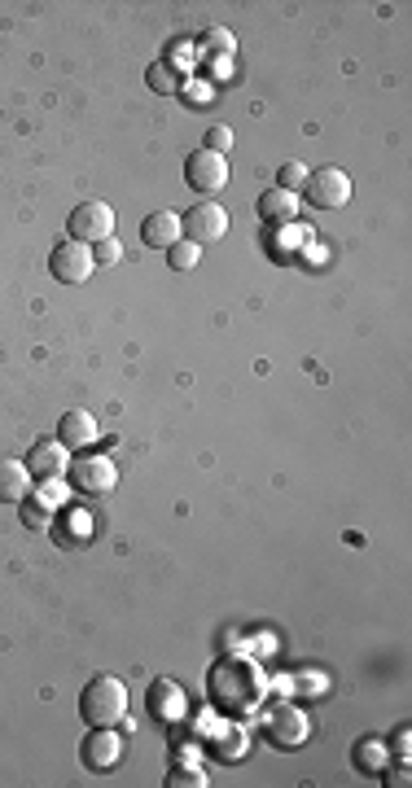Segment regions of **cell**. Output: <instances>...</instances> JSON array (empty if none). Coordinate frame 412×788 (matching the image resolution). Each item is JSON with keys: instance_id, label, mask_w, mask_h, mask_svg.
<instances>
[{"instance_id": "13", "label": "cell", "mask_w": 412, "mask_h": 788, "mask_svg": "<svg viewBox=\"0 0 412 788\" xmlns=\"http://www.w3.org/2000/svg\"><path fill=\"white\" fill-rule=\"evenodd\" d=\"M101 438V430H97V416L88 412V408H71V412H62V421H57V443H66L71 451H84V447H93Z\"/></svg>"}, {"instance_id": "9", "label": "cell", "mask_w": 412, "mask_h": 788, "mask_svg": "<svg viewBox=\"0 0 412 788\" xmlns=\"http://www.w3.org/2000/svg\"><path fill=\"white\" fill-rule=\"evenodd\" d=\"M185 184L193 193H202V197L220 193L228 184V158L211 154V149H193V154L185 158Z\"/></svg>"}, {"instance_id": "18", "label": "cell", "mask_w": 412, "mask_h": 788, "mask_svg": "<svg viewBox=\"0 0 412 788\" xmlns=\"http://www.w3.org/2000/svg\"><path fill=\"white\" fill-rule=\"evenodd\" d=\"M145 79H150V88L158 92V97H176V92L185 88V75H180L176 66H167V62H154Z\"/></svg>"}, {"instance_id": "1", "label": "cell", "mask_w": 412, "mask_h": 788, "mask_svg": "<svg viewBox=\"0 0 412 788\" xmlns=\"http://www.w3.org/2000/svg\"><path fill=\"white\" fill-rule=\"evenodd\" d=\"M206 697H211V705L224 718H250L263 705V697H268V679L246 657H224L206 675Z\"/></svg>"}, {"instance_id": "24", "label": "cell", "mask_w": 412, "mask_h": 788, "mask_svg": "<svg viewBox=\"0 0 412 788\" xmlns=\"http://www.w3.org/2000/svg\"><path fill=\"white\" fill-rule=\"evenodd\" d=\"M22 526H31V530H36V526H49V504H36V500H22Z\"/></svg>"}, {"instance_id": "4", "label": "cell", "mask_w": 412, "mask_h": 788, "mask_svg": "<svg viewBox=\"0 0 412 788\" xmlns=\"http://www.w3.org/2000/svg\"><path fill=\"white\" fill-rule=\"evenodd\" d=\"M263 736H268L277 749H303L307 736H312V718H307V710H299L294 701H277V705H268V714H263Z\"/></svg>"}, {"instance_id": "12", "label": "cell", "mask_w": 412, "mask_h": 788, "mask_svg": "<svg viewBox=\"0 0 412 788\" xmlns=\"http://www.w3.org/2000/svg\"><path fill=\"white\" fill-rule=\"evenodd\" d=\"M27 469L36 482H49V478H66V469H71V447L57 443V438H44L27 451Z\"/></svg>"}, {"instance_id": "22", "label": "cell", "mask_w": 412, "mask_h": 788, "mask_svg": "<svg viewBox=\"0 0 412 788\" xmlns=\"http://www.w3.org/2000/svg\"><path fill=\"white\" fill-rule=\"evenodd\" d=\"M202 149H211V154H224V149H233V127L224 123H211L202 136Z\"/></svg>"}, {"instance_id": "15", "label": "cell", "mask_w": 412, "mask_h": 788, "mask_svg": "<svg viewBox=\"0 0 412 788\" xmlns=\"http://www.w3.org/2000/svg\"><path fill=\"white\" fill-rule=\"evenodd\" d=\"M180 237H185V228H180V211H154V215L141 219V241L150 250H171Z\"/></svg>"}, {"instance_id": "7", "label": "cell", "mask_w": 412, "mask_h": 788, "mask_svg": "<svg viewBox=\"0 0 412 788\" xmlns=\"http://www.w3.org/2000/svg\"><path fill=\"white\" fill-rule=\"evenodd\" d=\"M66 237L84 241V246H97V241L114 237V211L106 202H79L71 219H66Z\"/></svg>"}, {"instance_id": "11", "label": "cell", "mask_w": 412, "mask_h": 788, "mask_svg": "<svg viewBox=\"0 0 412 788\" xmlns=\"http://www.w3.org/2000/svg\"><path fill=\"white\" fill-rule=\"evenodd\" d=\"M145 705H150V714L158 718V723H167V727L185 723V714H189V697H185V688H180L176 679H154Z\"/></svg>"}, {"instance_id": "20", "label": "cell", "mask_w": 412, "mask_h": 788, "mask_svg": "<svg viewBox=\"0 0 412 788\" xmlns=\"http://www.w3.org/2000/svg\"><path fill=\"white\" fill-rule=\"evenodd\" d=\"M198 49H202V53L233 57V31H224V27H206L202 36H198Z\"/></svg>"}, {"instance_id": "26", "label": "cell", "mask_w": 412, "mask_h": 788, "mask_svg": "<svg viewBox=\"0 0 412 788\" xmlns=\"http://www.w3.org/2000/svg\"><path fill=\"white\" fill-rule=\"evenodd\" d=\"M386 749H391L399 762H408L412 758V732H408V727H395V736H391V745H386Z\"/></svg>"}, {"instance_id": "8", "label": "cell", "mask_w": 412, "mask_h": 788, "mask_svg": "<svg viewBox=\"0 0 412 788\" xmlns=\"http://www.w3.org/2000/svg\"><path fill=\"white\" fill-rule=\"evenodd\" d=\"M180 228H185L189 241H198V246H211V241H220L228 233V211L220 202H211V197H202L198 206H189V211H180Z\"/></svg>"}, {"instance_id": "28", "label": "cell", "mask_w": 412, "mask_h": 788, "mask_svg": "<svg viewBox=\"0 0 412 788\" xmlns=\"http://www.w3.org/2000/svg\"><path fill=\"white\" fill-rule=\"evenodd\" d=\"M386 775V771H382ZM408 780H412V771H408V762H399V767L391 771V775H386V784H391V788H408Z\"/></svg>"}, {"instance_id": "14", "label": "cell", "mask_w": 412, "mask_h": 788, "mask_svg": "<svg viewBox=\"0 0 412 788\" xmlns=\"http://www.w3.org/2000/svg\"><path fill=\"white\" fill-rule=\"evenodd\" d=\"M255 211H259V219L263 224H272V228H281V224H294L299 219V193H290V189H263L259 193V202H255Z\"/></svg>"}, {"instance_id": "5", "label": "cell", "mask_w": 412, "mask_h": 788, "mask_svg": "<svg viewBox=\"0 0 412 788\" xmlns=\"http://www.w3.org/2000/svg\"><path fill=\"white\" fill-rule=\"evenodd\" d=\"M351 189H356V184H351V176L342 167H316L299 193L316 211H342V206L351 202Z\"/></svg>"}, {"instance_id": "16", "label": "cell", "mask_w": 412, "mask_h": 788, "mask_svg": "<svg viewBox=\"0 0 412 788\" xmlns=\"http://www.w3.org/2000/svg\"><path fill=\"white\" fill-rule=\"evenodd\" d=\"M31 469H27V460H0V504H22L31 495Z\"/></svg>"}, {"instance_id": "21", "label": "cell", "mask_w": 412, "mask_h": 788, "mask_svg": "<svg viewBox=\"0 0 412 788\" xmlns=\"http://www.w3.org/2000/svg\"><path fill=\"white\" fill-rule=\"evenodd\" d=\"M307 162H299V158H290V162H281V171H277V189H290V193H299L303 184H307Z\"/></svg>"}, {"instance_id": "19", "label": "cell", "mask_w": 412, "mask_h": 788, "mask_svg": "<svg viewBox=\"0 0 412 788\" xmlns=\"http://www.w3.org/2000/svg\"><path fill=\"white\" fill-rule=\"evenodd\" d=\"M198 259H202V246H198V241H189V237H180L176 246L167 250V263H171V268H176V272H189V268H198Z\"/></svg>"}, {"instance_id": "27", "label": "cell", "mask_w": 412, "mask_h": 788, "mask_svg": "<svg viewBox=\"0 0 412 788\" xmlns=\"http://www.w3.org/2000/svg\"><path fill=\"white\" fill-rule=\"evenodd\" d=\"M40 500H44V504H49V508H62L66 500H71V495H66V486H62V478H49V491H44V495H40Z\"/></svg>"}, {"instance_id": "6", "label": "cell", "mask_w": 412, "mask_h": 788, "mask_svg": "<svg viewBox=\"0 0 412 788\" xmlns=\"http://www.w3.org/2000/svg\"><path fill=\"white\" fill-rule=\"evenodd\" d=\"M97 259H93V246H84V241H57L53 254H49V272L57 285H84L88 276H93Z\"/></svg>"}, {"instance_id": "23", "label": "cell", "mask_w": 412, "mask_h": 788, "mask_svg": "<svg viewBox=\"0 0 412 788\" xmlns=\"http://www.w3.org/2000/svg\"><path fill=\"white\" fill-rule=\"evenodd\" d=\"M167 784H171V788H202V784H206V775H202L198 767H171Z\"/></svg>"}, {"instance_id": "3", "label": "cell", "mask_w": 412, "mask_h": 788, "mask_svg": "<svg viewBox=\"0 0 412 788\" xmlns=\"http://www.w3.org/2000/svg\"><path fill=\"white\" fill-rule=\"evenodd\" d=\"M66 482H71L75 495H88V500H101L119 486V465L101 451H88V456H75L71 469H66Z\"/></svg>"}, {"instance_id": "17", "label": "cell", "mask_w": 412, "mask_h": 788, "mask_svg": "<svg viewBox=\"0 0 412 788\" xmlns=\"http://www.w3.org/2000/svg\"><path fill=\"white\" fill-rule=\"evenodd\" d=\"M356 767L364 775H382L386 767H391V749H386V740H377V736L360 740V745H356Z\"/></svg>"}, {"instance_id": "25", "label": "cell", "mask_w": 412, "mask_h": 788, "mask_svg": "<svg viewBox=\"0 0 412 788\" xmlns=\"http://www.w3.org/2000/svg\"><path fill=\"white\" fill-rule=\"evenodd\" d=\"M93 259H97V263H106V268H114V263L123 259V246H119V237H106V241H97V246H93Z\"/></svg>"}, {"instance_id": "10", "label": "cell", "mask_w": 412, "mask_h": 788, "mask_svg": "<svg viewBox=\"0 0 412 788\" xmlns=\"http://www.w3.org/2000/svg\"><path fill=\"white\" fill-rule=\"evenodd\" d=\"M119 758H123V736L114 727H93L84 736V745H79V762L93 775H106L110 767H119Z\"/></svg>"}, {"instance_id": "2", "label": "cell", "mask_w": 412, "mask_h": 788, "mask_svg": "<svg viewBox=\"0 0 412 788\" xmlns=\"http://www.w3.org/2000/svg\"><path fill=\"white\" fill-rule=\"evenodd\" d=\"M128 714V683L114 675H93L79 692V718L88 727H119Z\"/></svg>"}]
</instances>
